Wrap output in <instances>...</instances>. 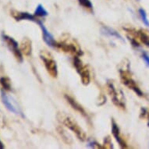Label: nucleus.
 <instances>
[{"mask_svg":"<svg viewBox=\"0 0 149 149\" xmlns=\"http://www.w3.org/2000/svg\"><path fill=\"white\" fill-rule=\"evenodd\" d=\"M120 73L121 81H122L123 84L125 86H127L129 89H131L132 91H134L137 94V95H143V92H142L141 90L140 89L139 87L137 86V84H136L135 81L132 78V77L130 74V73L128 71L120 70Z\"/></svg>","mask_w":149,"mask_h":149,"instance_id":"39448f33","label":"nucleus"},{"mask_svg":"<svg viewBox=\"0 0 149 149\" xmlns=\"http://www.w3.org/2000/svg\"><path fill=\"white\" fill-rule=\"evenodd\" d=\"M139 13L141 18L142 21L144 23V24L146 25L147 27H149V20H148V17H147V13L143 9H140L139 10Z\"/></svg>","mask_w":149,"mask_h":149,"instance_id":"6ab92c4d","label":"nucleus"},{"mask_svg":"<svg viewBox=\"0 0 149 149\" xmlns=\"http://www.w3.org/2000/svg\"><path fill=\"white\" fill-rule=\"evenodd\" d=\"M54 47L60 49V50L65 52H69V53L73 54L75 56H79L81 54H82V52H81V49H79L74 44L70 43V42H56V44H55V46Z\"/></svg>","mask_w":149,"mask_h":149,"instance_id":"6e6552de","label":"nucleus"},{"mask_svg":"<svg viewBox=\"0 0 149 149\" xmlns=\"http://www.w3.org/2000/svg\"><path fill=\"white\" fill-rule=\"evenodd\" d=\"M2 38L6 44L8 49H10V52L13 54V56L17 59V61L19 63H22L23 60H24V57H23V53L20 51V49H19L18 42L14 38L8 36L6 34H2Z\"/></svg>","mask_w":149,"mask_h":149,"instance_id":"20e7f679","label":"nucleus"},{"mask_svg":"<svg viewBox=\"0 0 149 149\" xmlns=\"http://www.w3.org/2000/svg\"><path fill=\"white\" fill-rule=\"evenodd\" d=\"M40 57L44 63L47 72L51 77L56 78L58 75V67H57L56 62L55 61L53 57L47 52L42 51L40 54Z\"/></svg>","mask_w":149,"mask_h":149,"instance_id":"7ed1b4c3","label":"nucleus"},{"mask_svg":"<svg viewBox=\"0 0 149 149\" xmlns=\"http://www.w3.org/2000/svg\"><path fill=\"white\" fill-rule=\"evenodd\" d=\"M65 98H66V101H67L69 102V104L72 106V108H73V109H75L76 111H77L79 113H81V115L84 116L88 117V114L86 113L85 109H84V108L82 107L75 99H74V98H73L72 97H70V96L67 95H65Z\"/></svg>","mask_w":149,"mask_h":149,"instance_id":"f8f14e48","label":"nucleus"},{"mask_svg":"<svg viewBox=\"0 0 149 149\" xmlns=\"http://www.w3.org/2000/svg\"><path fill=\"white\" fill-rule=\"evenodd\" d=\"M4 148V145H3V142L1 141V140H0V149H3Z\"/></svg>","mask_w":149,"mask_h":149,"instance_id":"4be33fe9","label":"nucleus"},{"mask_svg":"<svg viewBox=\"0 0 149 149\" xmlns=\"http://www.w3.org/2000/svg\"><path fill=\"white\" fill-rule=\"evenodd\" d=\"M78 2L80 5L85 9H88V10H92L93 9L92 3H91L90 0H78Z\"/></svg>","mask_w":149,"mask_h":149,"instance_id":"a211bd4d","label":"nucleus"},{"mask_svg":"<svg viewBox=\"0 0 149 149\" xmlns=\"http://www.w3.org/2000/svg\"><path fill=\"white\" fill-rule=\"evenodd\" d=\"M1 99H2L3 105H5V107L10 112L14 113V114H19V115L23 116L22 111L19 107V105H17L16 101L13 100L10 96H8L6 93L3 90L1 91Z\"/></svg>","mask_w":149,"mask_h":149,"instance_id":"0eeeda50","label":"nucleus"},{"mask_svg":"<svg viewBox=\"0 0 149 149\" xmlns=\"http://www.w3.org/2000/svg\"><path fill=\"white\" fill-rule=\"evenodd\" d=\"M148 127H149V120H148Z\"/></svg>","mask_w":149,"mask_h":149,"instance_id":"5701e85b","label":"nucleus"},{"mask_svg":"<svg viewBox=\"0 0 149 149\" xmlns=\"http://www.w3.org/2000/svg\"><path fill=\"white\" fill-rule=\"evenodd\" d=\"M0 84L3 87V88L6 91H11L12 90V86H11V82L10 79L5 77H0Z\"/></svg>","mask_w":149,"mask_h":149,"instance_id":"dca6fc26","label":"nucleus"},{"mask_svg":"<svg viewBox=\"0 0 149 149\" xmlns=\"http://www.w3.org/2000/svg\"><path fill=\"white\" fill-rule=\"evenodd\" d=\"M107 85L108 90H109L113 104L116 105L117 107L124 109L126 107V104H125L124 95L122 91L119 88H116L113 81H109Z\"/></svg>","mask_w":149,"mask_h":149,"instance_id":"f03ea898","label":"nucleus"},{"mask_svg":"<svg viewBox=\"0 0 149 149\" xmlns=\"http://www.w3.org/2000/svg\"><path fill=\"white\" fill-rule=\"evenodd\" d=\"M11 16L17 21H20V20H30V21L37 22V20H38L35 18V16L30 14L28 13L19 12V11H16V10H12L11 11Z\"/></svg>","mask_w":149,"mask_h":149,"instance_id":"9d476101","label":"nucleus"},{"mask_svg":"<svg viewBox=\"0 0 149 149\" xmlns=\"http://www.w3.org/2000/svg\"><path fill=\"white\" fill-rule=\"evenodd\" d=\"M101 33L104 34L105 36L112 37V38H114L116 39L120 40V41L123 42H124V39L123 38V37L116 31H115L113 28H111V27H102L101 28Z\"/></svg>","mask_w":149,"mask_h":149,"instance_id":"ddd939ff","label":"nucleus"},{"mask_svg":"<svg viewBox=\"0 0 149 149\" xmlns=\"http://www.w3.org/2000/svg\"><path fill=\"white\" fill-rule=\"evenodd\" d=\"M48 12L44 8V6L42 4H38L37 6L36 10L34 11V16L35 17H46L48 16Z\"/></svg>","mask_w":149,"mask_h":149,"instance_id":"f3484780","label":"nucleus"},{"mask_svg":"<svg viewBox=\"0 0 149 149\" xmlns=\"http://www.w3.org/2000/svg\"><path fill=\"white\" fill-rule=\"evenodd\" d=\"M88 147H91V148H103V147H102L98 143H96L95 141H91L90 143H88Z\"/></svg>","mask_w":149,"mask_h":149,"instance_id":"aec40b11","label":"nucleus"},{"mask_svg":"<svg viewBox=\"0 0 149 149\" xmlns=\"http://www.w3.org/2000/svg\"><path fill=\"white\" fill-rule=\"evenodd\" d=\"M37 24L39 25L42 31V34H43V39H44L45 42L50 47H54L55 44H56V41L54 39L53 36L52 35L50 32L47 30V28L45 27V25L43 24V23L41 22L40 20H37Z\"/></svg>","mask_w":149,"mask_h":149,"instance_id":"1a4fd4ad","label":"nucleus"},{"mask_svg":"<svg viewBox=\"0 0 149 149\" xmlns=\"http://www.w3.org/2000/svg\"><path fill=\"white\" fill-rule=\"evenodd\" d=\"M142 59H144L147 66H149V56L146 52H143L142 53Z\"/></svg>","mask_w":149,"mask_h":149,"instance_id":"412c9836","label":"nucleus"},{"mask_svg":"<svg viewBox=\"0 0 149 149\" xmlns=\"http://www.w3.org/2000/svg\"><path fill=\"white\" fill-rule=\"evenodd\" d=\"M112 133H113V136L116 140V141L118 142V144H120V148H127V144L125 143V141H123L121 136H120V129H119V127L117 126V124L116 123V122L114 120H112Z\"/></svg>","mask_w":149,"mask_h":149,"instance_id":"9b49d317","label":"nucleus"},{"mask_svg":"<svg viewBox=\"0 0 149 149\" xmlns=\"http://www.w3.org/2000/svg\"><path fill=\"white\" fill-rule=\"evenodd\" d=\"M73 65H74V67L76 68L77 72L79 73V75L81 76V79L82 83L84 84V85H88L89 84L91 81V77H90V73H89V70L86 67L80 59H79L78 56L74 57V59H73Z\"/></svg>","mask_w":149,"mask_h":149,"instance_id":"423d86ee","label":"nucleus"},{"mask_svg":"<svg viewBox=\"0 0 149 149\" xmlns=\"http://www.w3.org/2000/svg\"><path fill=\"white\" fill-rule=\"evenodd\" d=\"M20 51L24 56H30L31 54V41L28 38H24L20 45Z\"/></svg>","mask_w":149,"mask_h":149,"instance_id":"4468645a","label":"nucleus"},{"mask_svg":"<svg viewBox=\"0 0 149 149\" xmlns=\"http://www.w3.org/2000/svg\"><path fill=\"white\" fill-rule=\"evenodd\" d=\"M60 121L65 127L70 130L73 134H75L79 140H81L82 141H84L87 140V134L84 132V130L77 124V123L73 120V118L69 116L62 115Z\"/></svg>","mask_w":149,"mask_h":149,"instance_id":"f257e3e1","label":"nucleus"},{"mask_svg":"<svg viewBox=\"0 0 149 149\" xmlns=\"http://www.w3.org/2000/svg\"><path fill=\"white\" fill-rule=\"evenodd\" d=\"M135 34H137V38H139L141 42H143L145 45L149 47V35L146 34L145 32L143 31H135Z\"/></svg>","mask_w":149,"mask_h":149,"instance_id":"2eb2a0df","label":"nucleus"}]
</instances>
